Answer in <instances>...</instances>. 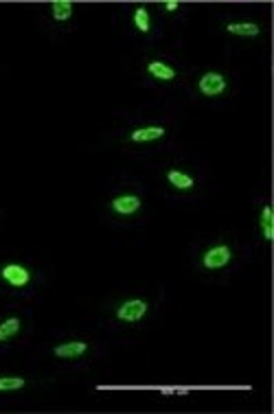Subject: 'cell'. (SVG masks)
<instances>
[{"mask_svg": "<svg viewBox=\"0 0 274 414\" xmlns=\"http://www.w3.org/2000/svg\"><path fill=\"white\" fill-rule=\"evenodd\" d=\"M167 136V127L163 125H141V127H134L127 141L134 145H151V143H158Z\"/></svg>", "mask_w": 274, "mask_h": 414, "instance_id": "cell-6", "label": "cell"}, {"mask_svg": "<svg viewBox=\"0 0 274 414\" xmlns=\"http://www.w3.org/2000/svg\"><path fill=\"white\" fill-rule=\"evenodd\" d=\"M23 331V318L20 316H9L0 320V344L11 342Z\"/></svg>", "mask_w": 274, "mask_h": 414, "instance_id": "cell-10", "label": "cell"}, {"mask_svg": "<svg viewBox=\"0 0 274 414\" xmlns=\"http://www.w3.org/2000/svg\"><path fill=\"white\" fill-rule=\"evenodd\" d=\"M49 9L55 22H68L75 15V3H70V0H53Z\"/></svg>", "mask_w": 274, "mask_h": 414, "instance_id": "cell-11", "label": "cell"}, {"mask_svg": "<svg viewBox=\"0 0 274 414\" xmlns=\"http://www.w3.org/2000/svg\"><path fill=\"white\" fill-rule=\"evenodd\" d=\"M161 7H163V11H167V13H175V11L180 9V3H178V0H167V3H163Z\"/></svg>", "mask_w": 274, "mask_h": 414, "instance_id": "cell-16", "label": "cell"}, {"mask_svg": "<svg viewBox=\"0 0 274 414\" xmlns=\"http://www.w3.org/2000/svg\"><path fill=\"white\" fill-rule=\"evenodd\" d=\"M226 33H230L235 37H259L261 27L257 22H228Z\"/></svg>", "mask_w": 274, "mask_h": 414, "instance_id": "cell-13", "label": "cell"}, {"mask_svg": "<svg viewBox=\"0 0 274 414\" xmlns=\"http://www.w3.org/2000/svg\"><path fill=\"white\" fill-rule=\"evenodd\" d=\"M108 209L116 217H134L143 211V198L139 193H119L108 202Z\"/></svg>", "mask_w": 274, "mask_h": 414, "instance_id": "cell-5", "label": "cell"}, {"mask_svg": "<svg viewBox=\"0 0 274 414\" xmlns=\"http://www.w3.org/2000/svg\"><path fill=\"white\" fill-rule=\"evenodd\" d=\"M165 180H167V184L171 186L173 191H180V193L193 191L195 184H198L189 172H185V169H178V167L167 169V172H165Z\"/></svg>", "mask_w": 274, "mask_h": 414, "instance_id": "cell-9", "label": "cell"}, {"mask_svg": "<svg viewBox=\"0 0 274 414\" xmlns=\"http://www.w3.org/2000/svg\"><path fill=\"white\" fill-rule=\"evenodd\" d=\"M259 231L266 243H272L274 239V217H272V206L266 204L261 213H259Z\"/></svg>", "mask_w": 274, "mask_h": 414, "instance_id": "cell-14", "label": "cell"}, {"mask_svg": "<svg viewBox=\"0 0 274 414\" xmlns=\"http://www.w3.org/2000/svg\"><path fill=\"white\" fill-rule=\"evenodd\" d=\"M235 261V250L230 243H224V241H218L213 243V246H208L202 257H200V266L202 270L206 272H220V270H226L230 263Z\"/></svg>", "mask_w": 274, "mask_h": 414, "instance_id": "cell-1", "label": "cell"}, {"mask_svg": "<svg viewBox=\"0 0 274 414\" xmlns=\"http://www.w3.org/2000/svg\"><path fill=\"white\" fill-rule=\"evenodd\" d=\"M0 280L11 290H25L31 285L33 272L25 266V263L11 261V263H5V266H0Z\"/></svg>", "mask_w": 274, "mask_h": 414, "instance_id": "cell-4", "label": "cell"}, {"mask_svg": "<svg viewBox=\"0 0 274 414\" xmlns=\"http://www.w3.org/2000/svg\"><path fill=\"white\" fill-rule=\"evenodd\" d=\"M163 394H189V388H161Z\"/></svg>", "mask_w": 274, "mask_h": 414, "instance_id": "cell-17", "label": "cell"}, {"mask_svg": "<svg viewBox=\"0 0 274 414\" xmlns=\"http://www.w3.org/2000/svg\"><path fill=\"white\" fill-rule=\"evenodd\" d=\"M145 72L149 75L154 82H158V84H171V82L178 79V68H173L165 60H149L145 64Z\"/></svg>", "mask_w": 274, "mask_h": 414, "instance_id": "cell-7", "label": "cell"}, {"mask_svg": "<svg viewBox=\"0 0 274 414\" xmlns=\"http://www.w3.org/2000/svg\"><path fill=\"white\" fill-rule=\"evenodd\" d=\"M132 25H134V29L139 31V33L149 35V33H151V27H154L149 9H147V7H136V9L132 11Z\"/></svg>", "mask_w": 274, "mask_h": 414, "instance_id": "cell-12", "label": "cell"}, {"mask_svg": "<svg viewBox=\"0 0 274 414\" xmlns=\"http://www.w3.org/2000/svg\"><path fill=\"white\" fill-rule=\"evenodd\" d=\"M90 351V344L84 340H66L53 347V357L57 360H80Z\"/></svg>", "mask_w": 274, "mask_h": 414, "instance_id": "cell-8", "label": "cell"}, {"mask_svg": "<svg viewBox=\"0 0 274 414\" xmlns=\"http://www.w3.org/2000/svg\"><path fill=\"white\" fill-rule=\"evenodd\" d=\"M27 388V380L20 375H3L0 377V392H18Z\"/></svg>", "mask_w": 274, "mask_h": 414, "instance_id": "cell-15", "label": "cell"}, {"mask_svg": "<svg viewBox=\"0 0 274 414\" xmlns=\"http://www.w3.org/2000/svg\"><path fill=\"white\" fill-rule=\"evenodd\" d=\"M195 86H198V92L204 99H220L228 90V79L220 70H206L200 75V79Z\"/></svg>", "mask_w": 274, "mask_h": 414, "instance_id": "cell-3", "label": "cell"}, {"mask_svg": "<svg viewBox=\"0 0 274 414\" xmlns=\"http://www.w3.org/2000/svg\"><path fill=\"white\" fill-rule=\"evenodd\" d=\"M149 313V303L145 298H125L123 303L116 305L114 318L123 325H139Z\"/></svg>", "mask_w": 274, "mask_h": 414, "instance_id": "cell-2", "label": "cell"}]
</instances>
